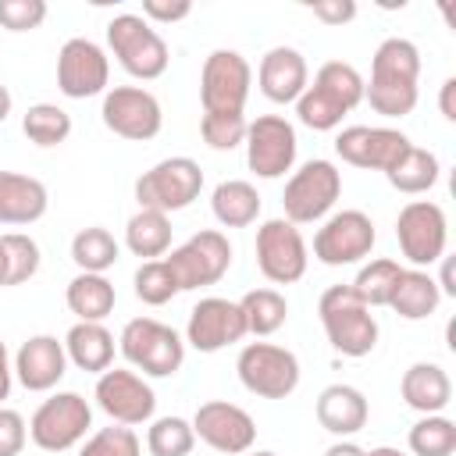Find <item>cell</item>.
I'll list each match as a JSON object with an SVG mask.
<instances>
[{
	"mask_svg": "<svg viewBox=\"0 0 456 456\" xmlns=\"http://www.w3.org/2000/svg\"><path fill=\"white\" fill-rule=\"evenodd\" d=\"M417 78H420V50L403 36H388L378 43L370 57V78H363V100L381 118H406L417 107Z\"/></svg>",
	"mask_w": 456,
	"mask_h": 456,
	"instance_id": "1",
	"label": "cell"
},
{
	"mask_svg": "<svg viewBox=\"0 0 456 456\" xmlns=\"http://www.w3.org/2000/svg\"><path fill=\"white\" fill-rule=\"evenodd\" d=\"M356 103H363V75L349 61H324L296 100V118L314 132H335Z\"/></svg>",
	"mask_w": 456,
	"mask_h": 456,
	"instance_id": "2",
	"label": "cell"
},
{
	"mask_svg": "<svg viewBox=\"0 0 456 456\" xmlns=\"http://www.w3.org/2000/svg\"><path fill=\"white\" fill-rule=\"evenodd\" d=\"M317 317H321V328L331 342L335 353L349 356V360H360L367 353H374L378 346V317L370 306L360 303V296L349 289V285H331L321 292L317 299Z\"/></svg>",
	"mask_w": 456,
	"mask_h": 456,
	"instance_id": "3",
	"label": "cell"
},
{
	"mask_svg": "<svg viewBox=\"0 0 456 456\" xmlns=\"http://www.w3.org/2000/svg\"><path fill=\"white\" fill-rule=\"evenodd\" d=\"M118 349L142 378H171L185 363V338L157 317H132L118 335Z\"/></svg>",
	"mask_w": 456,
	"mask_h": 456,
	"instance_id": "4",
	"label": "cell"
},
{
	"mask_svg": "<svg viewBox=\"0 0 456 456\" xmlns=\"http://www.w3.org/2000/svg\"><path fill=\"white\" fill-rule=\"evenodd\" d=\"M107 50L114 53V61L139 82H153L167 71L171 50L164 43V36L142 18V14H114L107 21Z\"/></svg>",
	"mask_w": 456,
	"mask_h": 456,
	"instance_id": "5",
	"label": "cell"
},
{
	"mask_svg": "<svg viewBox=\"0 0 456 456\" xmlns=\"http://www.w3.org/2000/svg\"><path fill=\"white\" fill-rule=\"evenodd\" d=\"M338 196H342V171L331 160L314 157L299 171H292L285 182V192H281L285 221H292L296 228L324 221L338 203Z\"/></svg>",
	"mask_w": 456,
	"mask_h": 456,
	"instance_id": "6",
	"label": "cell"
},
{
	"mask_svg": "<svg viewBox=\"0 0 456 456\" xmlns=\"http://www.w3.org/2000/svg\"><path fill=\"white\" fill-rule=\"evenodd\" d=\"M235 374L246 392L260 399H289L299 388V356L274 342H246L235 360Z\"/></svg>",
	"mask_w": 456,
	"mask_h": 456,
	"instance_id": "7",
	"label": "cell"
},
{
	"mask_svg": "<svg viewBox=\"0 0 456 456\" xmlns=\"http://www.w3.org/2000/svg\"><path fill=\"white\" fill-rule=\"evenodd\" d=\"M203 192V167L192 157H167L135 178V200L142 210L175 214L200 200Z\"/></svg>",
	"mask_w": 456,
	"mask_h": 456,
	"instance_id": "8",
	"label": "cell"
},
{
	"mask_svg": "<svg viewBox=\"0 0 456 456\" xmlns=\"http://www.w3.org/2000/svg\"><path fill=\"white\" fill-rule=\"evenodd\" d=\"M167 267L178 281L182 292H192V289H207V285H217L228 267H232V242L224 232L217 228H203L196 235H189L182 246H175L167 256Z\"/></svg>",
	"mask_w": 456,
	"mask_h": 456,
	"instance_id": "9",
	"label": "cell"
},
{
	"mask_svg": "<svg viewBox=\"0 0 456 456\" xmlns=\"http://www.w3.org/2000/svg\"><path fill=\"white\" fill-rule=\"evenodd\" d=\"M89 428H93V406L78 392H53L36 406L28 420V438L43 452H68L86 438Z\"/></svg>",
	"mask_w": 456,
	"mask_h": 456,
	"instance_id": "10",
	"label": "cell"
},
{
	"mask_svg": "<svg viewBox=\"0 0 456 456\" xmlns=\"http://www.w3.org/2000/svg\"><path fill=\"white\" fill-rule=\"evenodd\" d=\"M253 86V68L239 50H210L200 68L203 114H242Z\"/></svg>",
	"mask_w": 456,
	"mask_h": 456,
	"instance_id": "11",
	"label": "cell"
},
{
	"mask_svg": "<svg viewBox=\"0 0 456 456\" xmlns=\"http://www.w3.org/2000/svg\"><path fill=\"white\" fill-rule=\"evenodd\" d=\"M395 239L399 253L410 260V267L428 271L445 256L449 246V221L445 210L435 200H410L395 217Z\"/></svg>",
	"mask_w": 456,
	"mask_h": 456,
	"instance_id": "12",
	"label": "cell"
},
{
	"mask_svg": "<svg viewBox=\"0 0 456 456\" xmlns=\"http://www.w3.org/2000/svg\"><path fill=\"white\" fill-rule=\"evenodd\" d=\"M253 253H256L260 274L271 285H292V281H299L306 274V264H310V249H306L303 232L292 221H285V217H267L256 228Z\"/></svg>",
	"mask_w": 456,
	"mask_h": 456,
	"instance_id": "13",
	"label": "cell"
},
{
	"mask_svg": "<svg viewBox=\"0 0 456 456\" xmlns=\"http://www.w3.org/2000/svg\"><path fill=\"white\" fill-rule=\"evenodd\" d=\"M374 242H378L374 221L363 210H338L328 214L314 232V256L324 267H346L367 260Z\"/></svg>",
	"mask_w": 456,
	"mask_h": 456,
	"instance_id": "14",
	"label": "cell"
},
{
	"mask_svg": "<svg viewBox=\"0 0 456 456\" xmlns=\"http://www.w3.org/2000/svg\"><path fill=\"white\" fill-rule=\"evenodd\" d=\"M100 118L114 135H121L128 142H150L164 128L160 100L142 86H114V89H107Z\"/></svg>",
	"mask_w": 456,
	"mask_h": 456,
	"instance_id": "15",
	"label": "cell"
},
{
	"mask_svg": "<svg viewBox=\"0 0 456 456\" xmlns=\"http://www.w3.org/2000/svg\"><path fill=\"white\" fill-rule=\"evenodd\" d=\"M246 164L256 178H281L296 164V125L281 114H260L256 121L246 125Z\"/></svg>",
	"mask_w": 456,
	"mask_h": 456,
	"instance_id": "16",
	"label": "cell"
},
{
	"mask_svg": "<svg viewBox=\"0 0 456 456\" xmlns=\"http://www.w3.org/2000/svg\"><path fill=\"white\" fill-rule=\"evenodd\" d=\"M93 399H96V406L114 424H125V428H135V424L153 420V410H157L153 385L142 374L125 370V367H107L103 374H96Z\"/></svg>",
	"mask_w": 456,
	"mask_h": 456,
	"instance_id": "17",
	"label": "cell"
},
{
	"mask_svg": "<svg viewBox=\"0 0 456 456\" xmlns=\"http://www.w3.org/2000/svg\"><path fill=\"white\" fill-rule=\"evenodd\" d=\"M110 82V57L100 43L75 36L57 53V89L68 100H89L107 93Z\"/></svg>",
	"mask_w": 456,
	"mask_h": 456,
	"instance_id": "18",
	"label": "cell"
},
{
	"mask_svg": "<svg viewBox=\"0 0 456 456\" xmlns=\"http://www.w3.org/2000/svg\"><path fill=\"white\" fill-rule=\"evenodd\" d=\"M192 435L221 456H242L256 442V424L242 406L228 399H210L200 403V410L192 413Z\"/></svg>",
	"mask_w": 456,
	"mask_h": 456,
	"instance_id": "19",
	"label": "cell"
},
{
	"mask_svg": "<svg viewBox=\"0 0 456 456\" xmlns=\"http://www.w3.org/2000/svg\"><path fill=\"white\" fill-rule=\"evenodd\" d=\"M246 331V317L239 310L235 299L224 296H203L192 310H189V324H185V342L196 353H217L224 346L242 342Z\"/></svg>",
	"mask_w": 456,
	"mask_h": 456,
	"instance_id": "20",
	"label": "cell"
},
{
	"mask_svg": "<svg viewBox=\"0 0 456 456\" xmlns=\"http://www.w3.org/2000/svg\"><path fill=\"white\" fill-rule=\"evenodd\" d=\"M406 146L410 139L388 125H349L335 135V153L346 164L363 167V171H381V175L399 160Z\"/></svg>",
	"mask_w": 456,
	"mask_h": 456,
	"instance_id": "21",
	"label": "cell"
},
{
	"mask_svg": "<svg viewBox=\"0 0 456 456\" xmlns=\"http://www.w3.org/2000/svg\"><path fill=\"white\" fill-rule=\"evenodd\" d=\"M11 367L25 392H53L61 385V378L68 374L64 342L57 335H32L18 346Z\"/></svg>",
	"mask_w": 456,
	"mask_h": 456,
	"instance_id": "22",
	"label": "cell"
},
{
	"mask_svg": "<svg viewBox=\"0 0 456 456\" xmlns=\"http://www.w3.org/2000/svg\"><path fill=\"white\" fill-rule=\"evenodd\" d=\"M306 82H310V68L296 46H271L260 57L256 86L271 103H296L303 96Z\"/></svg>",
	"mask_w": 456,
	"mask_h": 456,
	"instance_id": "23",
	"label": "cell"
},
{
	"mask_svg": "<svg viewBox=\"0 0 456 456\" xmlns=\"http://www.w3.org/2000/svg\"><path fill=\"white\" fill-rule=\"evenodd\" d=\"M314 413H317V424L335 435V438H349L356 431L367 428V417H370V406H367V395L356 388V385H346V381H335L328 388H321L317 403H314Z\"/></svg>",
	"mask_w": 456,
	"mask_h": 456,
	"instance_id": "24",
	"label": "cell"
},
{
	"mask_svg": "<svg viewBox=\"0 0 456 456\" xmlns=\"http://www.w3.org/2000/svg\"><path fill=\"white\" fill-rule=\"evenodd\" d=\"M399 395L410 410H417L420 417L428 413H442L449 403H452V381L445 374V367L431 363V360H420V363H410L399 378Z\"/></svg>",
	"mask_w": 456,
	"mask_h": 456,
	"instance_id": "25",
	"label": "cell"
},
{
	"mask_svg": "<svg viewBox=\"0 0 456 456\" xmlns=\"http://www.w3.org/2000/svg\"><path fill=\"white\" fill-rule=\"evenodd\" d=\"M50 207V192L39 178L21 171H0V224H36Z\"/></svg>",
	"mask_w": 456,
	"mask_h": 456,
	"instance_id": "26",
	"label": "cell"
},
{
	"mask_svg": "<svg viewBox=\"0 0 456 456\" xmlns=\"http://www.w3.org/2000/svg\"><path fill=\"white\" fill-rule=\"evenodd\" d=\"M68 363L86 374H103L114 363V335L100 321H75L64 335Z\"/></svg>",
	"mask_w": 456,
	"mask_h": 456,
	"instance_id": "27",
	"label": "cell"
},
{
	"mask_svg": "<svg viewBox=\"0 0 456 456\" xmlns=\"http://www.w3.org/2000/svg\"><path fill=\"white\" fill-rule=\"evenodd\" d=\"M442 303V289L438 281L431 278V271H420V267H403L395 289H392V299L388 306L403 317V321H424L438 310Z\"/></svg>",
	"mask_w": 456,
	"mask_h": 456,
	"instance_id": "28",
	"label": "cell"
},
{
	"mask_svg": "<svg viewBox=\"0 0 456 456\" xmlns=\"http://www.w3.org/2000/svg\"><path fill=\"white\" fill-rule=\"evenodd\" d=\"M64 303L68 310L78 317V321H107L114 314V303H118V292H114V281L107 274H86L78 271L68 289H64Z\"/></svg>",
	"mask_w": 456,
	"mask_h": 456,
	"instance_id": "29",
	"label": "cell"
},
{
	"mask_svg": "<svg viewBox=\"0 0 456 456\" xmlns=\"http://www.w3.org/2000/svg\"><path fill=\"white\" fill-rule=\"evenodd\" d=\"M210 210L221 228H249L260 217V192L246 178H228V182L214 185Z\"/></svg>",
	"mask_w": 456,
	"mask_h": 456,
	"instance_id": "30",
	"label": "cell"
},
{
	"mask_svg": "<svg viewBox=\"0 0 456 456\" xmlns=\"http://www.w3.org/2000/svg\"><path fill=\"white\" fill-rule=\"evenodd\" d=\"M438 171H442L438 157H435L431 150L410 142V146L399 153V160L385 171V178H388V185H392L395 192H403V196H420V192H428V189L438 182Z\"/></svg>",
	"mask_w": 456,
	"mask_h": 456,
	"instance_id": "31",
	"label": "cell"
},
{
	"mask_svg": "<svg viewBox=\"0 0 456 456\" xmlns=\"http://www.w3.org/2000/svg\"><path fill=\"white\" fill-rule=\"evenodd\" d=\"M125 246L139 260H160L171 249V217L160 210H135L125 224Z\"/></svg>",
	"mask_w": 456,
	"mask_h": 456,
	"instance_id": "32",
	"label": "cell"
},
{
	"mask_svg": "<svg viewBox=\"0 0 456 456\" xmlns=\"http://www.w3.org/2000/svg\"><path fill=\"white\" fill-rule=\"evenodd\" d=\"M71 260L86 274H107L121 260V246H118V239L107 228L89 224V228L75 232V239H71Z\"/></svg>",
	"mask_w": 456,
	"mask_h": 456,
	"instance_id": "33",
	"label": "cell"
},
{
	"mask_svg": "<svg viewBox=\"0 0 456 456\" xmlns=\"http://www.w3.org/2000/svg\"><path fill=\"white\" fill-rule=\"evenodd\" d=\"M239 310L246 317V331L256 335V338H267L274 335L285 317H289V299L278 292V289H249L242 299H239Z\"/></svg>",
	"mask_w": 456,
	"mask_h": 456,
	"instance_id": "34",
	"label": "cell"
},
{
	"mask_svg": "<svg viewBox=\"0 0 456 456\" xmlns=\"http://www.w3.org/2000/svg\"><path fill=\"white\" fill-rule=\"evenodd\" d=\"M399 274H403V264H399V260H392V256H378V260H370V264H363V267L356 271V278H353L349 289L360 296L363 306L378 310V306H388Z\"/></svg>",
	"mask_w": 456,
	"mask_h": 456,
	"instance_id": "35",
	"label": "cell"
},
{
	"mask_svg": "<svg viewBox=\"0 0 456 456\" xmlns=\"http://www.w3.org/2000/svg\"><path fill=\"white\" fill-rule=\"evenodd\" d=\"M21 132L28 135V142L36 146H61L71 135V114L57 103H32L21 118Z\"/></svg>",
	"mask_w": 456,
	"mask_h": 456,
	"instance_id": "36",
	"label": "cell"
},
{
	"mask_svg": "<svg viewBox=\"0 0 456 456\" xmlns=\"http://www.w3.org/2000/svg\"><path fill=\"white\" fill-rule=\"evenodd\" d=\"M406 445L413 456H452L456 452V424L445 413H428L410 428Z\"/></svg>",
	"mask_w": 456,
	"mask_h": 456,
	"instance_id": "37",
	"label": "cell"
},
{
	"mask_svg": "<svg viewBox=\"0 0 456 456\" xmlns=\"http://www.w3.org/2000/svg\"><path fill=\"white\" fill-rule=\"evenodd\" d=\"M196 445L192 420L185 417H157L146 428V449L150 456H189Z\"/></svg>",
	"mask_w": 456,
	"mask_h": 456,
	"instance_id": "38",
	"label": "cell"
},
{
	"mask_svg": "<svg viewBox=\"0 0 456 456\" xmlns=\"http://www.w3.org/2000/svg\"><path fill=\"white\" fill-rule=\"evenodd\" d=\"M132 285H135V299L146 303V306H164L182 292L164 256L160 260H142L135 278H132Z\"/></svg>",
	"mask_w": 456,
	"mask_h": 456,
	"instance_id": "39",
	"label": "cell"
},
{
	"mask_svg": "<svg viewBox=\"0 0 456 456\" xmlns=\"http://www.w3.org/2000/svg\"><path fill=\"white\" fill-rule=\"evenodd\" d=\"M0 242H4V253H7V289L25 285L28 278H36L39 260H43L39 242L25 232H7V235H0Z\"/></svg>",
	"mask_w": 456,
	"mask_h": 456,
	"instance_id": "40",
	"label": "cell"
},
{
	"mask_svg": "<svg viewBox=\"0 0 456 456\" xmlns=\"http://www.w3.org/2000/svg\"><path fill=\"white\" fill-rule=\"evenodd\" d=\"M78 456H142V445H139V435L125 424H110V428H100L86 438V445L78 449Z\"/></svg>",
	"mask_w": 456,
	"mask_h": 456,
	"instance_id": "41",
	"label": "cell"
},
{
	"mask_svg": "<svg viewBox=\"0 0 456 456\" xmlns=\"http://www.w3.org/2000/svg\"><path fill=\"white\" fill-rule=\"evenodd\" d=\"M246 114H203L200 118V135L210 150L224 153V150H235L242 146L246 139Z\"/></svg>",
	"mask_w": 456,
	"mask_h": 456,
	"instance_id": "42",
	"label": "cell"
},
{
	"mask_svg": "<svg viewBox=\"0 0 456 456\" xmlns=\"http://www.w3.org/2000/svg\"><path fill=\"white\" fill-rule=\"evenodd\" d=\"M46 21V0H0V28L32 32Z\"/></svg>",
	"mask_w": 456,
	"mask_h": 456,
	"instance_id": "43",
	"label": "cell"
},
{
	"mask_svg": "<svg viewBox=\"0 0 456 456\" xmlns=\"http://www.w3.org/2000/svg\"><path fill=\"white\" fill-rule=\"evenodd\" d=\"M28 442V424L18 410L0 406V456H18Z\"/></svg>",
	"mask_w": 456,
	"mask_h": 456,
	"instance_id": "44",
	"label": "cell"
},
{
	"mask_svg": "<svg viewBox=\"0 0 456 456\" xmlns=\"http://www.w3.org/2000/svg\"><path fill=\"white\" fill-rule=\"evenodd\" d=\"M192 14V4L189 0H142V18L153 25H175V21H182V18H189Z\"/></svg>",
	"mask_w": 456,
	"mask_h": 456,
	"instance_id": "45",
	"label": "cell"
},
{
	"mask_svg": "<svg viewBox=\"0 0 456 456\" xmlns=\"http://www.w3.org/2000/svg\"><path fill=\"white\" fill-rule=\"evenodd\" d=\"M310 7V14L317 18V21H324V25H346V21H353L356 18V4L353 0H317V4H306Z\"/></svg>",
	"mask_w": 456,
	"mask_h": 456,
	"instance_id": "46",
	"label": "cell"
},
{
	"mask_svg": "<svg viewBox=\"0 0 456 456\" xmlns=\"http://www.w3.org/2000/svg\"><path fill=\"white\" fill-rule=\"evenodd\" d=\"M438 107H442V118H445V121H456V78H445V82H442Z\"/></svg>",
	"mask_w": 456,
	"mask_h": 456,
	"instance_id": "47",
	"label": "cell"
},
{
	"mask_svg": "<svg viewBox=\"0 0 456 456\" xmlns=\"http://www.w3.org/2000/svg\"><path fill=\"white\" fill-rule=\"evenodd\" d=\"M11 381H14V367H11L7 346H4V338H0V406H4V399L11 395Z\"/></svg>",
	"mask_w": 456,
	"mask_h": 456,
	"instance_id": "48",
	"label": "cell"
},
{
	"mask_svg": "<svg viewBox=\"0 0 456 456\" xmlns=\"http://www.w3.org/2000/svg\"><path fill=\"white\" fill-rule=\"evenodd\" d=\"M324 456H363V449H360L356 442H349V438H342V442H335V445H328V449H324Z\"/></svg>",
	"mask_w": 456,
	"mask_h": 456,
	"instance_id": "49",
	"label": "cell"
},
{
	"mask_svg": "<svg viewBox=\"0 0 456 456\" xmlns=\"http://www.w3.org/2000/svg\"><path fill=\"white\" fill-rule=\"evenodd\" d=\"M11 107H14V96H11V89L0 82V125L11 118Z\"/></svg>",
	"mask_w": 456,
	"mask_h": 456,
	"instance_id": "50",
	"label": "cell"
},
{
	"mask_svg": "<svg viewBox=\"0 0 456 456\" xmlns=\"http://www.w3.org/2000/svg\"><path fill=\"white\" fill-rule=\"evenodd\" d=\"M363 456H406V452L395 445H378V449H363Z\"/></svg>",
	"mask_w": 456,
	"mask_h": 456,
	"instance_id": "51",
	"label": "cell"
},
{
	"mask_svg": "<svg viewBox=\"0 0 456 456\" xmlns=\"http://www.w3.org/2000/svg\"><path fill=\"white\" fill-rule=\"evenodd\" d=\"M0 289H7V253H4V242H0Z\"/></svg>",
	"mask_w": 456,
	"mask_h": 456,
	"instance_id": "52",
	"label": "cell"
},
{
	"mask_svg": "<svg viewBox=\"0 0 456 456\" xmlns=\"http://www.w3.org/2000/svg\"><path fill=\"white\" fill-rule=\"evenodd\" d=\"M249 456H278V452H271V449H256V452H249Z\"/></svg>",
	"mask_w": 456,
	"mask_h": 456,
	"instance_id": "53",
	"label": "cell"
}]
</instances>
